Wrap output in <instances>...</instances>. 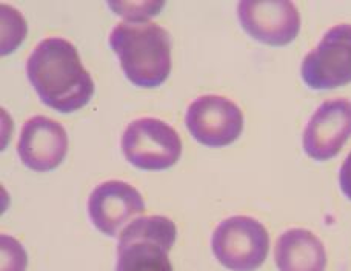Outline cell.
<instances>
[{
    "label": "cell",
    "instance_id": "cell-8",
    "mask_svg": "<svg viewBox=\"0 0 351 271\" xmlns=\"http://www.w3.org/2000/svg\"><path fill=\"white\" fill-rule=\"evenodd\" d=\"M237 17L242 28L265 45L285 47L296 39L300 16L296 6L285 0H258L237 5Z\"/></svg>",
    "mask_w": 351,
    "mask_h": 271
},
{
    "label": "cell",
    "instance_id": "cell-12",
    "mask_svg": "<svg viewBox=\"0 0 351 271\" xmlns=\"http://www.w3.org/2000/svg\"><path fill=\"white\" fill-rule=\"evenodd\" d=\"M279 271H325L327 253L311 231L293 228L279 236L274 250Z\"/></svg>",
    "mask_w": 351,
    "mask_h": 271
},
{
    "label": "cell",
    "instance_id": "cell-10",
    "mask_svg": "<svg viewBox=\"0 0 351 271\" xmlns=\"http://www.w3.org/2000/svg\"><path fill=\"white\" fill-rule=\"evenodd\" d=\"M145 211L142 194L122 180H108L94 188L88 200L93 225L105 236L116 237L119 230Z\"/></svg>",
    "mask_w": 351,
    "mask_h": 271
},
{
    "label": "cell",
    "instance_id": "cell-2",
    "mask_svg": "<svg viewBox=\"0 0 351 271\" xmlns=\"http://www.w3.org/2000/svg\"><path fill=\"white\" fill-rule=\"evenodd\" d=\"M110 47L136 86L158 88L171 73V39L160 25L117 23L110 34Z\"/></svg>",
    "mask_w": 351,
    "mask_h": 271
},
{
    "label": "cell",
    "instance_id": "cell-3",
    "mask_svg": "<svg viewBox=\"0 0 351 271\" xmlns=\"http://www.w3.org/2000/svg\"><path fill=\"white\" fill-rule=\"evenodd\" d=\"M178 237V228L165 216L134 219L117 244L116 271H173L168 253Z\"/></svg>",
    "mask_w": 351,
    "mask_h": 271
},
{
    "label": "cell",
    "instance_id": "cell-7",
    "mask_svg": "<svg viewBox=\"0 0 351 271\" xmlns=\"http://www.w3.org/2000/svg\"><path fill=\"white\" fill-rule=\"evenodd\" d=\"M185 125L188 133L205 147H227L242 134L243 113L230 99L208 94L188 106Z\"/></svg>",
    "mask_w": 351,
    "mask_h": 271
},
{
    "label": "cell",
    "instance_id": "cell-13",
    "mask_svg": "<svg viewBox=\"0 0 351 271\" xmlns=\"http://www.w3.org/2000/svg\"><path fill=\"white\" fill-rule=\"evenodd\" d=\"M110 8L119 16L128 19V22H143L152 16H156L164 8V2H145V3H128V2H108Z\"/></svg>",
    "mask_w": 351,
    "mask_h": 271
},
{
    "label": "cell",
    "instance_id": "cell-15",
    "mask_svg": "<svg viewBox=\"0 0 351 271\" xmlns=\"http://www.w3.org/2000/svg\"><path fill=\"white\" fill-rule=\"evenodd\" d=\"M339 185L342 193L351 200V153L343 161L339 172Z\"/></svg>",
    "mask_w": 351,
    "mask_h": 271
},
{
    "label": "cell",
    "instance_id": "cell-4",
    "mask_svg": "<svg viewBox=\"0 0 351 271\" xmlns=\"http://www.w3.org/2000/svg\"><path fill=\"white\" fill-rule=\"evenodd\" d=\"M213 255L231 271H256L267 261L269 236L258 219L233 216L213 233Z\"/></svg>",
    "mask_w": 351,
    "mask_h": 271
},
{
    "label": "cell",
    "instance_id": "cell-9",
    "mask_svg": "<svg viewBox=\"0 0 351 271\" xmlns=\"http://www.w3.org/2000/svg\"><path fill=\"white\" fill-rule=\"evenodd\" d=\"M351 137V102L331 99L319 105L304 131V150L317 162L330 161L339 154Z\"/></svg>",
    "mask_w": 351,
    "mask_h": 271
},
{
    "label": "cell",
    "instance_id": "cell-1",
    "mask_svg": "<svg viewBox=\"0 0 351 271\" xmlns=\"http://www.w3.org/2000/svg\"><path fill=\"white\" fill-rule=\"evenodd\" d=\"M27 74L42 102L64 115L84 108L94 94L77 48L62 37H48L33 49Z\"/></svg>",
    "mask_w": 351,
    "mask_h": 271
},
{
    "label": "cell",
    "instance_id": "cell-5",
    "mask_svg": "<svg viewBox=\"0 0 351 271\" xmlns=\"http://www.w3.org/2000/svg\"><path fill=\"white\" fill-rule=\"evenodd\" d=\"M122 153L131 165L147 172L171 168L182 156V141L173 127L154 117H142L125 128Z\"/></svg>",
    "mask_w": 351,
    "mask_h": 271
},
{
    "label": "cell",
    "instance_id": "cell-11",
    "mask_svg": "<svg viewBox=\"0 0 351 271\" xmlns=\"http://www.w3.org/2000/svg\"><path fill=\"white\" fill-rule=\"evenodd\" d=\"M17 153L23 165L33 172H51L66 157V131L53 119L45 116L31 117L22 127Z\"/></svg>",
    "mask_w": 351,
    "mask_h": 271
},
{
    "label": "cell",
    "instance_id": "cell-14",
    "mask_svg": "<svg viewBox=\"0 0 351 271\" xmlns=\"http://www.w3.org/2000/svg\"><path fill=\"white\" fill-rule=\"evenodd\" d=\"M2 271H25L28 263L27 251L11 236L2 235Z\"/></svg>",
    "mask_w": 351,
    "mask_h": 271
},
{
    "label": "cell",
    "instance_id": "cell-6",
    "mask_svg": "<svg viewBox=\"0 0 351 271\" xmlns=\"http://www.w3.org/2000/svg\"><path fill=\"white\" fill-rule=\"evenodd\" d=\"M300 74L311 90H335L351 84V25L328 30L316 49L305 56Z\"/></svg>",
    "mask_w": 351,
    "mask_h": 271
}]
</instances>
